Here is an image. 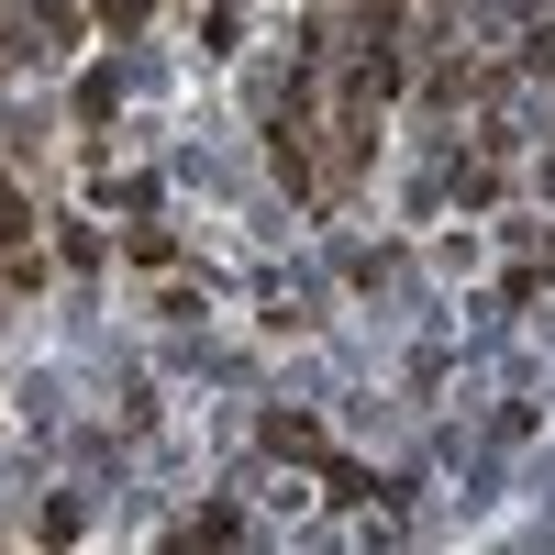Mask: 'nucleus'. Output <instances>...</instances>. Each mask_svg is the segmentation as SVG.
Masks as SVG:
<instances>
[{
  "label": "nucleus",
  "mask_w": 555,
  "mask_h": 555,
  "mask_svg": "<svg viewBox=\"0 0 555 555\" xmlns=\"http://www.w3.org/2000/svg\"><path fill=\"white\" fill-rule=\"evenodd\" d=\"M101 23H145V0H101Z\"/></svg>",
  "instance_id": "f257e3e1"
}]
</instances>
